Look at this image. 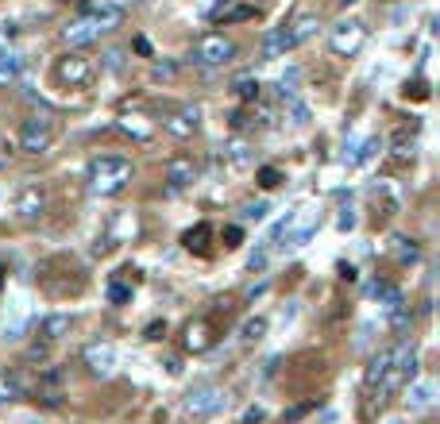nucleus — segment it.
<instances>
[{
    "label": "nucleus",
    "mask_w": 440,
    "mask_h": 424,
    "mask_svg": "<svg viewBox=\"0 0 440 424\" xmlns=\"http://www.w3.org/2000/svg\"><path fill=\"white\" fill-rule=\"evenodd\" d=\"M85 177H89V189L93 193L112 197V193H120L128 182H132V162L120 158V154H97V158L85 166Z\"/></svg>",
    "instance_id": "1"
},
{
    "label": "nucleus",
    "mask_w": 440,
    "mask_h": 424,
    "mask_svg": "<svg viewBox=\"0 0 440 424\" xmlns=\"http://www.w3.org/2000/svg\"><path fill=\"white\" fill-rule=\"evenodd\" d=\"M112 27H120V12H116V8H97V12L73 20L70 27L62 31V39H66L70 46H89V43H97L104 31H112Z\"/></svg>",
    "instance_id": "2"
},
{
    "label": "nucleus",
    "mask_w": 440,
    "mask_h": 424,
    "mask_svg": "<svg viewBox=\"0 0 440 424\" xmlns=\"http://www.w3.org/2000/svg\"><path fill=\"white\" fill-rule=\"evenodd\" d=\"M232 58H236V43L228 35H216V31L201 35L197 43L190 46V62H193V66H205V70L228 66Z\"/></svg>",
    "instance_id": "3"
},
{
    "label": "nucleus",
    "mask_w": 440,
    "mask_h": 424,
    "mask_svg": "<svg viewBox=\"0 0 440 424\" xmlns=\"http://www.w3.org/2000/svg\"><path fill=\"white\" fill-rule=\"evenodd\" d=\"M413 370H417V355H413L410 344H402L398 347V358L386 366V374L371 386V389H379V401H382V394H394L398 386H405V382L413 378Z\"/></svg>",
    "instance_id": "4"
},
{
    "label": "nucleus",
    "mask_w": 440,
    "mask_h": 424,
    "mask_svg": "<svg viewBox=\"0 0 440 424\" xmlns=\"http://www.w3.org/2000/svg\"><path fill=\"white\" fill-rule=\"evenodd\" d=\"M51 143H54V120L47 116V112L23 120V127H20V151L23 154H47Z\"/></svg>",
    "instance_id": "5"
},
{
    "label": "nucleus",
    "mask_w": 440,
    "mask_h": 424,
    "mask_svg": "<svg viewBox=\"0 0 440 424\" xmlns=\"http://www.w3.org/2000/svg\"><path fill=\"white\" fill-rule=\"evenodd\" d=\"M224 409H228V394L220 386H201L185 397V413H190L193 420H213L216 413H224Z\"/></svg>",
    "instance_id": "6"
},
{
    "label": "nucleus",
    "mask_w": 440,
    "mask_h": 424,
    "mask_svg": "<svg viewBox=\"0 0 440 424\" xmlns=\"http://www.w3.org/2000/svg\"><path fill=\"white\" fill-rule=\"evenodd\" d=\"M363 43H367V27L360 20H344V23H336V27L329 31V46H332V54H340V58L360 54Z\"/></svg>",
    "instance_id": "7"
},
{
    "label": "nucleus",
    "mask_w": 440,
    "mask_h": 424,
    "mask_svg": "<svg viewBox=\"0 0 440 424\" xmlns=\"http://www.w3.org/2000/svg\"><path fill=\"white\" fill-rule=\"evenodd\" d=\"M85 366L93 378H112L116 374V347L112 344H89L85 347Z\"/></svg>",
    "instance_id": "8"
},
{
    "label": "nucleus",
    "mask_w": 440,
    "mask_h": 424,
    "mask_svg": "<svg viewBox=\"0 0 440 424\" xmlns=\"http://www.w3.org/2000/svg\"><path fill=\"white\" fill-rule=\"evenodd\" d=\"M201 127V108L197 104H185L182 112H174V116L162 120V132H170L174 139H190V135H197Z\"/></svg>",
    "instance_id": "9"
},
{
    "label": "nucleus",
    "mask_w": 440,
    "mask_h": 424,
    "mask_svg": "<svg viewBox=\"0 0 440 424\" xmlns=\"http://www.w3.org/2000/svg\"><path fill=\"white\" fill-rule=\"evenodd\" d=\"M47 212V189L43 185H23L16 193V216L20 220H39Z\"/></svg>",
    "instance_id": "10"
},
{
    "label": "nucleus",
    "mask_w": 440,
    "mask_h": 424,
    "mask_svg": "<svg viewBox=\"0 0 440 424\" xmlns=\"http://www.w3.org/2000/svg\"><path fill=\"white\" fill-rule=\"evenodd\" d=\"M54 73H59V81H62V85H73V89L89 85V77H93L89 62H85V58H78V54H66V58H62L59 66H54Z\"/></svg>",
    "instance_id": "11"
},
{
    "label": "nucleus",
    "mask_w": 440,
    "mask_h": 424,
    "mask_svg": "<svg viewBox=\"0 0 440 424\" xmlns=\"http://www.w3.org/2000/svg\"><path fill=\"white\" fill-rule=\"evenodd\" d=\"M166 182H170V189H174V193L190 189V185L197 182V166H193L190 158H174L166 166Z\"/></svg>",
    "instance_id": "12"
},
{
    "label": "nucleus",
    "mask_w": 440,
    "mask_h": 424,
    "mask_svg": "<svg viewBox=\"0 0 440 424\" xmlns=\"http://www.w3.org/2000/svg\"><path fill=\"white\" fill-rule=\"evenodd\" d=\"M436 401V386L429 378H421V382H413L410 389H405V405H410L413 413H421V409H429V405Z\"/></svg>",
    "instance_id": "13"
},
{
    "label": "nucleus",
    "mask_w": 440,
    "mask_h": 424,
    "mask_svg": "<svg viewBox=\"0 0 440 424\" xmlns=\"http://www.w3.org/2000/svg\"><path fill=\"white\" fill-rule=\"evenodd\" d=\"M290 46H293V43H290V31H286V27H274V31H267V35H263L259 54H263V58H282Z\"/></svg>",
    "instance_id": "14"
},
{
    "label": "nucleus",
    "mask_w": 440,
    "mask_h": 424,
    "mask_svg": "<svg viewBox=\"0 0 440 424\" xmlns=\"http://www.w3.org/2000/svg\"><path fill=\"white\" fill-rule=\"evenodd\" d=\"M70 328H73V320L66 313H51L43 324H39V336H43L47 344H59L62 336H70Z\"/></svg>",
    "instance_id": "15"
},
{
    "label": "nucleus",
    "mask_w": 440,
    "mask_h": 424,
    "mask_svg": "<svg viewBox=\"0 0 440 424\" xmlns=\"http://www.w3.org/2000/svg\"><path fill=\"white\" fill-rule=\"evenodd\" d=\"M23 73V58L16 51H8V46H0V85H16Z\"/></svg>",
    "instance_id": "16"
},
{
    "label": "nucleus",
    "mask_w": 440,
    "mask_h": 424,
    "mask_svg": "<svg viewBox=\"0 0 440 424\" xmlns=\"http://www.w3.org/2000/svg\"><path fill=\"white\" fill-rule=\"evenodd\" d=\"M398 347H402V344H394V347H382V351L371 358V366H367V386H374V382H379L382 374H386V366L398 358Z\"/></svg>",
    "instance_id": "17"
},
{
    "label": "nucleus",
    "mask_w": 440,
    "mask_h": 424,
    "mask_svg": "<svg viewBox=\"0 0 440 424\" xmlns=\"http://www.w3.org/2000/svg\"><path fill=\"white\" fill-rule=\"evenodd\" d=\"M371 293H374V301H379V308H382L386 316H390V313H398V308L405 305V301H402V293H398L394 285H386V282H379Z\"/></svg>",
    "instance_id": "18"
},
{
    "label": "nucleus",
    "mask_w": 440,
    "mask_h": 424,
    "mask_svg": "<svg viewBox=\"0 0 440 424\" xmlns=\"http://www.w3.org/2000/svg\"><path fill=\"white\" fill-rule=\"evenodd\" d=\"M20 397H23V378L16 370H0V405L20 401Z\"/></svg>",
    "instance_id": "19"
},
{
    "label": "nucleus",
    "mask_w": 440,
    "mask_h": 424,
    "mask_svg": "<svg viewBox=\"0 0 440 424\" xmlns=\"http://www.w3.org/2000/svg\"><path fill=\"white\" fill-rule=\"evenodd\" d=\"M209 235H213V227H209V224H197V227H190V232L182 235V243H185L190 251H197V255H205V251H209Z\"/></svg>",
    "instance_id": "20"
},
{
    "label": "nucleus",
    "mask_w": 440,
    "mask_h": 424,
    "mask_svg": "<svg viewBox=\"0 0 440 424\" xmlns=\"http://www.w3.org/2000/svg\"><path fill=\"white\" fill-rule=\"evenodd\" d=\"M209 344H213V339H209V324L205 320H197V324L185 328V347H190V351H205Z\"/></svg>",
    "instance_id": "21"
},
{
    "label": "nucleus",
    "mask_w": 440,
    "mask_h": 424,
    "mask_svg": "<svg viewBox=\"0 0 440 424\" xmlns=\"http://www.w3.org/2000/svg\"><path fill=\"white\" fill-rule=\"evenodd\" d=\"M282 104H286V116H290V124H298V127H305V124H309V104L301 101L298 93H293V96H282Z\"/></svg>",
    "instance_id": "22"
},
{
    "label": "nucleus",
    "mask_w": 440,
    "mask_h": 424,
    "mask_svg": "<svg viewBox=\"0 0 440 424\" xmlns=\"http://www.w3.org/2000/svg\"><path fill=\"white\" fill-rule=\"evenodd\" d=\"M232 89H236V96H240V101H259V77H251V73L236 77Z\"/></svg>",
    "instance_id": "23"
},
{
    "label": "nucleus",
    "mask_w": 440,
    "mask_h": 424,
    "mask_svg": "<svg viewBox=\"0 0 440 424\" xmlns=\"http://www.w3.org/2000/svg\"><path fill=\"white\" fill-rule=\"evenodd\" d=\"M286 31H290V43L298 46V43H305V39L317 31V20H313V15H301V20L293 23V27H286Z\"/></svg>",
    "instance_id": "24"
},
{
    "label": "nucleus",
    "mask_w": 440,
    "mask_h": 424,
    "mask_svg": "<svg viewBox=\"0 0 440 424\" xmlns=\"http://www.w3.org/2000/svg\"><path fill=\"white\" fill-rule=\"evenodd\" d=\"M317 232V216H305V220H301V227H298V232H286L290 235V243H286V247H305V243H309V235H313Z\"/></svg>",
    "instance_id": "25"
},
{
    "label": "nucleus",
    "mask_w": 440,
    "mask_h": 424,
    "mask_svg": "<svg viewBox=\"0 0 440 424\" xmlns=\"http://www.w3.org/2000/svg\"><path fill=\"white\" fill-rule=\"evenodd\" d=\"M224 154H228L232 166H248V162H251V151H248V143H243V139H232L224 146Z\"/></svg>",
    "instance_id": "26"
},
{
    "label": "nucleus",
    "mask_w": 440,
    "mask_h": 424,
    "mask_svg": "<svg viewBox=\"0 0 440 424\" xmlns=\"http://www.w3.org/2000/svg\"><path fill=\"white\" fill-rule=\"evenodd\" d=\"M379 151H382V143H379V139H367L355 154H348V162H352V166H367V162H371Z\"/></svg>",
    "instance_id": "27"
},
{
    "label": "nucleus",
    "mask_w": 440,
    "mask_h": 424,
    "mask_svg": "<svg viewBox=\"0 0 440 424\" xmlns=\"http://www.w3.org/2000/svg\"><path fill=\"white\" fill-rule=\"evenodd\" d=\"M240 336H243V344H255V339H263V336H267V320H263V316H251V320L240 328Z\"/></svg>",
    "instance_id": "28"
},
{
    "label": "nucleus",
    "mask_w": 440,
    "mask_h": 424,
    "mask_svg": "<svg viewBox=\"0 0 440 424\" xmlns=\"http://www.w3.org/2000/svg\"><path fill=\"white\" fill-rule=\"evenodd\" d=\"M267 212H271V205H267V201H251V205L240 208V216L248 220V224H251V220L259 224V220H267Z\"/></svg>",
    "instance_id": "29"
},
{
    "label": "nucleus",
    "mask_w": 440,
    "mask_h": 424,
    "mask_svg": "<svg viewBox=\"0 0 440 424\" xmlns=\"http://www.w3.org/2000/svg\"><path fill=\"white\" fill-rule=\"evenodd\" d=\"M174 73H178V62H154L151 77H154V81H170Z\"/></svg>",
    "instance_id": "30"
},
{
    "label": "nucleus",
    "mask_w": 440,
    "mask_h": 424,
    "mask_svg": "<svg viewBox=\"0 0 440 424\" xmlns=\"http://www.w3.org/2000/svg\"><path fill=\"white\" fill-rule=\"evenodd\" d=\"M279 182H282V174H279L274 166H263V170H259V185H263V189H274Z\"/></svg>",
    "instance_id": "31"
},
{
    "label": "nucleus",
    "mask_w": 440,
    "mask_h": 424,
    "mask_svg": "<svg viewBox=\"0 0 440 424\" xmlns=\"http://www.w3.org/2000/svg\"><path fill=\"white\" fill-rule=\"evenodd\" d=\"M109 301H112V305H124V301H132V289H124V285H109Z\"/></svg>",
    "instance_id": "32"
},
{
    "label": "nucleus",
    "mask_w": 440,
    "mask_h": 424,
    "mask_svg": "<svg viewBox=\"0 0 440 424\" xmlns=\"http://www.w3.org/2000/svg\"><path fill=\"white\" fill-rule=\"evenodd\" d=\"M143 336H147V339H162V336H166V320H151Z\"/></svg>",
    "instance_id": "33"
},
{
    "label": "nucleus",
    "mask_w": 440,
    "mask_h": 424,
    "mask_svg": "<svg viewBox=\"0 0 440 424\" xmlns=\"http://www.w3.org/2000/svg\"><path fill=\"white\" fill-rule=\"evenodd\" d=\"M248 266H251V274H263V270H267V251L251 255V263H248Z\"/></svg>",
    "instance_id": "34"
},
{
    "label": "nucleus",
    "mask_w": 440,
    "mask_h": 424,
    "mask_svg": "<svg viewBox=\"0 0 440 424\" xmlns=\"http://www.w3.org/2000/svg\"><path fill=\"white\" fill-rule=\"evenodd\" d=\"M104 66H109V70H120V66H124V54H120V51H109V54H104Z\"/></svg>",
    "instance_id": "35"
},
{
    "label": "nucleus",
    "mask_w": 440,
    "mask_h": 424,
    "mask_svg": "<svg viewBox=\"0 0 440 424\" xmlns=\"http://www.w3.org/2000/svg\"><path fill=\"white\" fill-rule=\"evenodd\" d=\"M224 239H228V247H240L243 232H240V227H228V232H224Z\"/></svg>",
    "instance_id": "36"
},
{
    "label": "nucleus",
    "mask_w": 440,
    "mask_h": 424,
    "mask_svg": "<svg viewBox=\"0 0 440 424\" xmlns=\"http://www.w3.org/2000/svg\"><path fill=\"white\" fill-rule=\"evenodd\" d=\"M12 35H16V27H12V23H0V46H8V43H12Z\"/></svg>",
    "instance_id": "37"
},
{
    "label": "nucleus",
    "mask_w": 440,
    "mask_h": 424,
    "mask_svg": "<svg viewBox=\"0 0 440 424\" xmlns=\"http://www.w3.org/2000/svg\"><path fill=\"white\" fill-rule=\"evenodd\" d=\"M128 4H140V0H101V8H116V12H124Z\"/></svg>",
    "instance_id": "38"
},
{
    "label": "nucleus",
    "mask_w": 440,
    "mask_h": 424,
    "mask_svg": "<svg viewBox=\"0 0 440 424\" xmlns=\"http://www.w3.org/2000/svg\"><path fill=\"white\" fill-rule=\"evenodd\" d=\"M166 374H174V378H178V374H182V358L170 355V358H166Z\"/></svg>",
    "instance_id": "39"
},
{
    "label": "nucleus",
    "mask_w": 440,
    "mask_h": 424,
    "mask_svg": "<svg viewBox=\"0 0 440 424\" xmlns=\"http://www.w3.org/2000/svg\"><path fill=\"white\" fill-rule=\"evenodd\" d=\"M135 54H143V58H151V43H147V39L140 35L135 39Z\"/></svg>",
    "instance_id": "40"
},
{
    "label": "nucleus",
    "mask_w": 440,
    "mask_h": 424,
    "mask_svg": "<svg viewBox=\"0 0 440 424\" xmlns=\"http://www.w3.org/2000/svg\"><path fill=\"white\" fill-rule=\"evenodd\" d=\"M255 420H263V409H255V405H251V409L243 413V424H255Z\"/></svg>",
    "instance_id": "41"
},
{
    "label": "nucleus",
    "mask_w": 440,
    "mask_h": 424,
    "mask_svg": "<svg viewBox=\"0 0 440 424\" xmlns=\"http://www.w3.org/2000/svg\"><path fill=\"white\" fill-rule=\"evenodd\" d=\"M8 154H12V146H8L4 139H0V166H4V158H8Z\"/></svg>",
    "instance_id": "42"
},
{
    "label": "nucleus",
    "mask_w": 440,
    "mask_h": 424,
    "mask_svg": "<svg viewBox=\"0 0 440 424\" xmlns=\"http://www.w3.org/2000/svg\"><path fill=\"white\" fill-rule=\"evenodd\" d=\"M390 424H402V420H390Z\"/></svg>",
    "instance_id": "43"
},
{
    "label": "nucleus",
    "mask_w": 440,
    "mask_h": 424,
    "mask_svg": "<svg viewBox=\"0 0 440 424\" xmlns=\"http://www.w3.org/2000/svg\"><path fill=\"white\" fill-rule=\"evenodd\" d=\"M344 4H352V0H344Z\"/></svg>",
    "instance_id": "44"
}]
</instances>
